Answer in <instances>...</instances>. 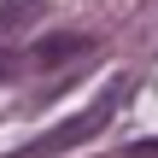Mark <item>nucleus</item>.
Here are the masks:
<instances>
[{
	"mask_svg": "<svg viewBox=\"0 0 158 158\" xmlns=\"http://www.w3.org/2000/svg\"><path fill=\"white\" fill-rule=\"evenodd\" d=\"M41 12V0H0V29H12V23H29Z\"/></svg>",
	"mask_w": 158,
	"mask_h": 158,
	"instance_id": "3",
	"label": "nucleus"
},
{
	"mask_svg": "<svg viewBox=\"0 0 158 158\" xmlns=\"http://www.w3.org/2000/svg\"><path fill=\"white\" fill-rule=\"evenodd\" d=\"M158 152V135H152V141H135V147H129V158H152Z\"/></svg>",
	"mask_w": 158,
	"mask_h": 158,
	"instance_id": "5",
	"label": "nucleus"
},
{
	"mask_svg": "<svg viewBox=\"0 0 158 158\" xmlns=\"http://www.w3.org/2000/svg\"><path fill=\"white\" fill-rule=\"evenodd\" d=\"M29 64V53H12V47H0V82H12V70H23Z\"/></svg>",
	"mask_w": 158,
	"mask_h": 158,
	"instance_id": "4",
	"label": "nucleus"
},
{
	"mask_svg": "<svg viewBox=\"0 0 158 158\" xmlns=\"http://www.w3.org/2000/svg\"><path fill=\"white\" fill-rule=\"evenodd\" d=\"M129 94H135V82H129V76H111V82H106V88H100V94H94V100H88L76 117L53 123L47 135H35L29 147H18L12 158H59V152H70V147H82V141H94V135H100V129L117 117V106H123Z\"/></svg>",
	"mask_w": 158,
	"mask_h": 158,
	"instance_id": "1",
	"label": "nucleus"
},
{
	"mask_svg": "<svg viewBox=\"0 0 158 158\" xmlns=\"http://www.w3.org/2000/svg\"><path fill=\"white\" fill-rule=\"evenodd\" d=\"M82 53H94V41H88V35H53V41L29 47V64H35V70H53V64H64V59H82Z\"/></svg>",
	"mask_w": 158,
	"mask_h": 158,
	"instance_id": "2",
	"label": "nucleus"
}]
</instances>
